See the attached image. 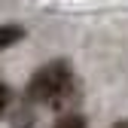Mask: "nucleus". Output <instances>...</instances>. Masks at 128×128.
I'll return each mask as SVG.
<instances>
[{"mask_svg": "<svg viewBox=\"0 0 128 128\" xmlns=\"http://www.w3.org/2000/svg\"><path fill=\"white\" fill-rule=\"evenodd\" d=\"M70 79H73L70 64L67 61H52V64H46V67H40L34 73V79L28 86V98L40 101V104H55L67 94Z\"/></svg>", "mask_w": 128, "mask_h": 128, "instance_id": "f257e3e1", "label": "nucleus"}, {"mask_svg": "<svg viewBox=\"0 0 128 128\" xmlns=\"http://www.w3.org/2000/svg\"><path fill=\"white\" fill-rule=\"evenodd\" d=\"M55 128H86V119L82 116H64Z\"/></svg>", "mask_w": 128, "mask_h": 128, "instance_id": "7ed1b4c3", "label": "nucleus"}, {"mask_svg": "<svg viewBox=\"0 0 128 128\" xmlns=\"http://www.w3.org/2000/svg\"><path fill=\"white\" fill-rule=\"evenodd\" d=\"M22 37H24V28H22V24H0V49L18 43Z\"/></svg>", "mask_w": 128, "mask_h": 128, "instance_id": "f03ea898", "label": "nucleus"}, {"mask_svg": "<svg viewBox=\"0 0 128 128\" xmlns=\"http://www.w3.org/2000/svg\"><path fill=\"white\" fill-rule=\"evenodd\" d=\"M116 128H128V125H125V122H122V125H116Z\"/></svg>", "mask_w": 128, "mask_h": 128, "instance_id": "39448f33", "label": "nucleus"}, {"mask_svg": "<svg viewBox=\"0 0 128 128\" xmlns=\"http://www.w3.org/2000/svg\"><path fill=\"white\" fill-rule=\"evenodd\" d=\"M9 98H12L9 88H6V86H0V116H3V110L9 107Z\"/></svg>", "mask_w": 128, "mask_h": 128, "instance_id": "20e7f679", "label": "nucleus"}]
</instances>
